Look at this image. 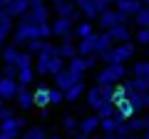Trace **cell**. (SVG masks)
<instances>
[{
    "mask_svg": "<svg viewBox=\"0 0 149 139\" xmlns=\"http://www.w3.org/2000/svg\"><path fill=\"white\" fill-rule=\"evenodd\" d=\"M65 65H67V60L60 57L57 45H50V40H47V45L35 55V72H37V75H45V77L52 75L55 77Z\"/></svg>",
    "mask_w": 149,
    "mask_h": 139,
    "instance_id": "cell-1",
    "label": "cell"
},
{
    "mask_svg": "<svg viewBox=\"0 0 149 139\" xmlns=\"http://www.w3.org/2000/svg\"><path fill=\"white\" fill-rule=\"evenodd\" d=\"M124 77H127V65H102L100 72H97V85L114 87Z\"/></svg>",
    "mask_w": 149,
    "mask_h": 139,
    "instance_id": "cell-2",
    "label": "cell"
},
{
    "mask_svg": "<svg viewBox=\"0 0 149 139\" xmlns=\"http://www.w3.org/2000/svg\"><path fill=\"white\" fill-rule=\"evenodd\" d=\"M114 87H104V85H92L87 87V107L90 109H100L104 102H114Z\"/></svg>",
    "mask_w": 149,
    "mask_h": 139,
    "instance_id": "cell-3",
    "label": "cell"
},
{
    "mask_svg": "<svg viewBox=\"0 0 149 139\" xmlns=\"http://www.w3.org/2000/svg\"><path fill=\"white\" fill-rule=\"evenodd\" d=\"M27 127V117H13L0 122V139H17L22 137V129Z\"/></svg>",
    "mask_w": 149,
    "mask_h": 139,
    "instance_id": "cell-4",
    "label": "cell"
},
{
    "mask_svg": "<svg viewBox=\"0 0 149 139\" xmlns=\"http://www.w3.org/2000/svg\"><path fill=\"white\" fill-rule=\"evenodd\" d=\"M55 13H57V17H67V20H72L74 25L85 20L80 5H74L72 0H60V3H55Z\"/></svg>",
    "mask_w": 149,
    "mask_h": 139,
    "instance_id": "cell-5",
    "label": "cell"
},
{
    "mask_svg": "<svg viewBox=\"0 0 149 139\" xmlns=\"http://www.w3.org/2000/svg\"><path fill=\"white\" fill-rule=\"evenodd\" d=\"M82 80H85V75L74 72L72 67H67V65H65L57 75H55V87H60V90H67V87L77 85V82H82Z\"/></svg>",
    "mask_w": 149,
    "mask_h": 139,
    "instance_id": "cell-6",
    "label": "cell"
},
{
    "mask_svg": "<svg viewBox=\"0 0 149 139\" xmlns=\"http://www.w3.org/2000/svg\"><path fill=\"white\" fill-rule=\"evenodd\" d=\"M119 22H127V20H124V15L117 10V8H107V10H102L100 17H97L100 30H112V27L119 25Z\"/></svg>",
    "mask_w": 149,
    "mask_h": 139,
    "instance_id": "cell-7",
    "label": "cell"
},
{
    "mask_svg": "<svg viewBox=\"0 0 149 139\" xmlns=\"http://www.w3.org/2000/svg\"><path fill=\"white\" fill-rule=\"evenodd\" d=\"M22 22H30V25H45V22H50V8H47V3L32 5L30 10H27V15L22 17Z\"/></svg>",
    "mask_w": 149,
    "mask_h": 139,
    "instance_id": "cell-8",
    "label": "cell"
},
{
    "mask_svg": "<svg viewBox=\"0 0 149 139\" xmlns=\"http://www.w3.org/2000/svg\"><path fill=\"white\" fill-rule=\"evenodd\" d=\"M17 92H20V82L17 80H13V77H3L0 80V99L3 102L17 99Z\"/></svg>",
    "mask_w": 149,
    "mask_h": 139,
    "instance_id": "cell-9",
    "label": "cell"
},
{
    "mask_svg": "<svg viewBox=\"0 0 149 139\" xmlns=\"http://www.w3.org/2000/svg\"><path fill=\"white\" fill-rule=\"evenodd\" d=\"M30 8H32L30 0H5V8H3V10H5L10 17H20V20H22Z\"/></svg>",
    "mask_w": 149,
    "mask_h": 139,
    "instance_id": "cell-10",
    "label": "cell"
},
{
    "mask_svg": "<svg viewBox=\"0 0 149 139\" xmlns=\"http://www.w3.org/2000/svg\"><path fill=\"white\" fill-rule=\"evenodd\" d=\"M74 40H77V35H74V32H70L67 38H62V42L57 45V52H60V57H65L70 62V60L72 57H77V45H74Z\"/></svg>",
    "mask_w": 149,
    "mask_h": 139,
    "instance_id": "cell-11",
    "label": "cell"
},
{
    "mask_svg": "<svg viewBox=\"0 0 149 139\" xmlns=\"http://www.w3.org/2000/svg\"><path fill=\"white\" fill-rule=\"evenodd\" d=\"M127 99L132 102V107L137 114L149 109V92H137V90H127Z\"/></svg>",
    "mask_w": 149,
    "mask_h": 139,
    "instance_id": "cell-12",
    "label": "cell"
},
{
    "mask_svg": "<svg viewBox=\"0 0 149 139\" xmlns=\"http://www.w3.org/2000/svg\"><path fill=\"white\" fill-rule=\"evenodd\" d=\"M17 109H20V112H30L32 107H37L35 104V90H30V87H20V92H17Z\"/></svg>",
    "mask_w": 149,
    "mask_h": 139,
    "instance_id": "cell-13",
    "label": "cell"
},
{
    "mask_svg": "<svg viewBox=\"0 0 149 139\" xmlns=\"http://www.w3.org/2000/svg\"><path fill=\"white\" fill-rule=\"evenodd\" d=\"M13 30H15L13 17L8 15L5 10H0V47H5V42H8V38L13 35Z\"/></svg>",
    "mask_w": 149,
    "mask_h": 139,
    "instance_id": "cell-14",
    "label": "cell"
},
{
    "mask_svg": "<svg viewBox=\"0 0 149 139\" xmlns=\"http://www.w3.org/2000/svg\"><path fill=\"white\" fill-rule=\"evenodd\" d=\"M50 25H52V35H57V38H67L70 32H74V22L67 17H55Z\"/></svg>",
    "mask_w": 149,
    "mask_h": 139,
    "instance_id": "cell-15",
    "label": "cell"
},
{
    "mask_svg": "<svg viewBox=\"0 0 149 139\" xmlns=\"http://www.w3.org/2000/svg\"><path fill=\"white\" fill-rule=\"evenodd\" d=\"M112 35V40H114V42H132V30H129V25L127 22H119V25H114L112 27V30H107Z\"/></svg>",
    "mask_w": 149,
    "mask_h": 139,
    "instance_id": "cell-16",
    "label": "cell"
},
{
    "mask_svg": "<svg viewBox=\"0 0 149 139\" xmlns=\"http://www.w3.org/2000/svg\"><path fill=\"white\" fill-rule=\"evenodd\" d=\"M100 124H102V119L97 117V112H95V114H87L85 119H80V134H87V137H92V134L100 129Z\"/></svg>",
    "mask_w": 149,
    "mask_h": 139,
    "instance_id": "cell-17",
    "label": "cell"
},
{
    "mask_svg": "<svg viewBox=\"0 0 149 139\" xmlns=\"http://www.w3.org/2000/svg\"><path fill=\"white\" fill-rule=\"evenodd\" d=\"M77 52H80L82 57L97 55V32L90 35V38H85V40H77Z\"/></svg>",
    "mask_w": 149,
    "mask_h": 139,
    "instance_id": "cell-18",
    "label": "cell"
},
{
    "mask_svg": "<svg viewBox=\"0 0 149 139\" xmlns=\"http://www.w3.org/2000/svg\"><path fill=\"white\" fill-rule=\"evenodd\" d=\"M80 10H82V17H85V20H97L104 8H102L97 0H85V3L80 5Z\"/></svg>",
    "mask_w": 149,
    "mask_h": 139,
    "instance_id": "cell-19",
    "label": "cell"
},
{
    "mask_svg": "<svg viewBox=\"0 0 149 139\" xmlns=\"http://www.w3.org/2000/svg\"><path fill=\"white\" fill-rule=\"evenodd\" d=\"M85 92H87V85H85V80H82V82H77V85H72V87L65 90V102H77Z\"/></svg>",
    "mask_w": 149,
    "mask_h": 139,
    "instance_id": "cell-20",
    "label": "cell"
},
{
    "mask_svg": "<svg viewBox=\"0 0 149 139\" xmlns=\"http://www.w3.org/2000/svg\"><path fill=\"white\" fill-rule=\"evenodd\" d=\"M112 47H114V40H112L109 32H107V30L97 32V55L107 52V50H112Z\"/></svg>",
    "mask_w": 149,
    "mask_h": 139,
    "instance_id": "cell-21",
    "label": "cell"
},
{
    "mask_svg": "<svg viewBox=\"0 0 149 139\" xmlns=\"http://www.w3.org/2000/svg\"><path fill=\"white\" fill-rule=\"evenodd\" d=\"M35 104L40 109H45L50 104V87L47 85H37L35 87Z\"/></svg>",
    "mask_w": 149,
    "mask_h": 139,
    "instance_id": "cell-22",
    "label": "cell"
},
{
    "mask_svg": "<svg viewBox=\"0 0 149 139\" xmlns=\"http://www.w3.org/2000/svg\"><path fill=\"white\" fill-rule=\"evenodd\" d=\"M134 107H132V102L129 99H124V102H117V109H114V117L117 119H124V122H127L129 117H134Z\"/></svg>",
    "mask_w": 149,
    "mask_h": 139,
    "instance_id": "cell-23",
    "label": "cell"
},
{
    "mask_svg": "<svg viewBox=\"0 0 149 139\" xmlns=\"http://www.w3.org/2000/svg\"><path fill=\"white\" fill-rule=\"evenodd\" d=\"M17 57H20V47H17L15 42L3 47V62L5 65H17Z\"/></svg>",
    "mask_w": 149,
    "mask_h": 139,
    "instance_id": "cell-24",
    "label": "cell"
},
{
    "mask_svg": "<svg viewBox=\"0 0 149 139\" xmlns=\"http://www.w3.org/2000/svg\"><path fill=\"white\" fill-rule=\"evenodd\" d=\"M74 35H77V40H85L90 38V35H95V25H92V20H82L74 25Z\"/></svg>",
    "mask_w": 149,
    "mask_h": 139,
    "instance_id": "cell-25",
    "label": "cell"
},
{
    "mask_svg": "<svg viewBox=\"0 0 149 139\" xmlns=\"http://www.w3.org/2000/svg\"><path fill=\"white\" fill-rule=\"evenodd\" d=\"M20 72H17V82H20V87H30L32 80H35V67H17Z\"/></svg>",
    "mask_w": 149,
    "mask_h": 139,
    "instance_id": "cell-26",
    "label": "cell"
},
{
    "mask_svg": "<svg viewBox=\"0 0 149 139\" xmlns=\"http://www.w3.org/2000/svg\"><path fill=\"white\" fill-rule=\"evenodd\" d=\"M127 124H129V129H132V134H144V132H147V119L139 117V114L129 117V119H127Z\"/></svg>",
    "mask_w": 149,
    "mask_h": 139,
    "instance_id": "cell-27",
    "label": "cell"
},
{
    "mask_svg": "<svg viewBox=\"0 0 149 139\" xmlns=\"http://www.w3.org/2000/svg\"><path fill=\"white\" fill-rule=\"evenodd\" d=\"M124 90H137V92H149V80H142V77H132V80L124 82Z\"/></svg>",
    "mask_w": 149,
    "mask_h": 139,
    "instance_id": "cell-28",
    "label": "cell"
},
{
    "mask_svg": "<svg viewBox=\"0 0 149 139\" xmlns=\"http://www.w3.org/2000/svg\"><path fill=\"white\" fill-rule=\"evenodd\" d=\"M60 127H62L67 134H72V137H74L77 132H80V122H77V119L72 117V114H65V117H62V122H60Z\"/></svg>",
    "mask_w": 149,
    "mask_h": 139,
    "instance_id": "cell-29",
    "label": "cell"
},
{
    "mask_svg": "<svg viewBox=\"0 0 149 139\" xmlns=\"http://www.w3.org/2000/svg\"><path fill=\"white\" fill-rule=\"evenodd\" d=\"M132 75L142 77V80H149V60H137L132 65Z\"/></svg>",
    "mask_w": 149,
    "mask_h": 139,
    "instance_id": "cell-30",
    "label": "cell"
},
{
    "mask_svg": "<svg viewBox=\"0 0 149 139\" xmlns=\"http://www.w3.org/2000/svg\"><path fill=\"white\" fill-rule=\"evenodd\" d=\"M22 139H50V137H47V132H45V127L35 124V127H30L25 134H22Z\"/></svg>",
    "mask_w": 149,
    "mask_h": 139,
    "instance_id": "cell-31",
    "label": "cell"
},
{
    "mask_svg": "<svg viewBox=\"0 0 149 139\" xmlns=\"http://www.w3.org/2000/svg\"><path fill=\"white\" fill-rule=\"evenodd\" d=\"M114 109H117L114 102H104V104L97 109V117H100V119H109V117H114Z\"/></svg>",
    "mask_w": 149,
    "mask_h": 139,
    "instance_id": "cell-32",
    "label": "cell"
},
{
    "mask_svg": "<svg viewBox=\"0 0 149 139\" xmlns=\"http://www.w3.org/2000/svg\"><path fill=\"white\" fill-rule=\"evenodd\" d=\"M35 65V55L30 50H20V57H17V67H32Z\"/></svg>",
    "mask_w": 149,
    "mask_h": 139,
    "instance_id": "cell-33",
    "label": "cell"
},
{
    "mask_svg": "<svg viewBox=\"0 0 149 139\" xmlns=\"http://www.w3.org/2000/svg\"><path fill=\"white\" fill-rule=\"evenodd\" d=\"M134 38H137V45L149 47V27H139V30L134 32Z\"/></svg>",
    "mask_w": 149,
    "mask_h": 139,
    "instance_id": "cell-34",
    "label": "cell"
},
{
    "mask_svg": "<svg viewBox=\"0 0 149 139\" xmlns=\"http://www.w3.org/2000/svg\"><path fill=\"white\" fill-rule=\"evenodd\" d=\"M62 102H65V90L52 87V90H50V104H62Z\"/></svg>",
    "mask_w": 149,
    "mask_h": 139,
    "instance_id": "cell-35",
    "label": "cell"
},
{
    "mask_svg": "<svg viewBox=\"0 0 149 139\" xmlns=\"http://www.w3.org/2000/svg\"><path fill=\"white\" fill-rule=\"evenodd\" d=\"M45 45H47V40H30V42L25 45V50H30L32 55H37V52H40V50L45 47Z\"/></svg>",
    "mask_w": 149,
    "mask_h": 139,
    "instance_id": "cell-36",
    "label": "cell"
},
{
    "mask_svg": "<svg viewBox=\"0 0 149 139\" xmlns=\"http://www.w3.org/2000/svg\"><path fill=\"white\" fill-rule=\"evenodd\" d=\"M134 22H137V27H149V8H144V10L134 17Z\"/></svg>",
    "mask_w": 149,
    "mask_h": 139,
    "instance_id": "cell-37",
    "label": "cell"
},
{
    "mask_svg": "<svg viewBox=\"0 0 149 139\" xmlns=\"http://www.w3.org/2000/svg\"><path fill=\"white\" fill-rule=\"evenodd\" d=\"M13 117H17L15 109L8 107V104H3V107H0V122H5V119H13Z\"/></svg>",
    "mask_w": 149,
    "mask_h": 139,
    "instance_id": "cell-38",
    "label": "cell"
},
{
    "mask_svg": "<svg viewBox=\"0 0 149 139\" xmlns=\"http://www.w3.org/2000/svg\"><path fill=\"white\" fill-rule=\"evenodd\" d=\"M0 72H3L5 77H13V80H17V72H20V70H17V65H5Z\"/></svg>",
    "mask_w": 149,
    "mask_h": 139,
    "instance_id": "cell-39",
    "label": "cell"
},
{
    "mask_svg": "<svg viewBox=\"0 0 149 139\" xmlns=\"http://www.w3.org/2000/svg\"><path fill=\"white\" fill-rule=\"evenodd\" d=\"M112 99H114V104H117V102H124L127 99V90H124V87H114V97H112Z\"/></svg>",
    "mask_w": 149,
    "mask_h": 139,
    "instance_id": "cell-40",
    "label": "cell"
},
{
    "mask_svg": "<svg viewBox=\"0 0 149 139\" xmlns=\"http://www.w3.org/2000/svg\"><path fill=\"white\" fill-rule=\"evenodd\" d=\"M104 139H124V137H119V134H104Z\"/></svg>",
    "mask_w": 149,
    "mask_h": 139,
    "instance_id": "cell-41",
    "label": "cell"
},
{
    "mask_svg": "<svg viewBox=\"0 0 149 139\" xmlns=\"http://www.w3.org/2000/svg\"><path fill=\"white\" fill-rule=\"evenodd\" d=\"M32 5H40V3H47V0H30Z\"/></svg>",
    "mask_w": 149,
    "mask_h": 139,
    "instance_id": "cell-42",
    "label": "cell"
},
{
    "mask_svg": "<svg viewBox=\"0 0 149 139\" xmlns=\"http://www.w3.org/2000/svg\"><path fill=\"white\" fill-rule=\"evenodd\" d=\"M90 139H104V134H102V137H100V134H92Z\"/></svg>",
    "mask_w": 149,
    "mask_h": 139,
    "instance_id": "cell-43",
    "label": "cell"
},
{
    "mask_svg": "<svg viewBox=\"0 0 149 139\" xmlns=\"http://www.w3.org/2000/svg\"><path fill=\"white\" fill-rule=\"evenodd\" d=\"M72 3H74V5H82V3H85V0H72Z\"/></svg>",
    "mask_w": 149,
    "mask_h": 139,
    "instance_id": "cell-44",
    "label": "cell"
},
{
    "mask_svg": "<svg viewBox=\"0 0 149 139\" xmlns=\"http://www.w3.org/2000/svg\"><path fill=\"white\" fill-rule=\"evenodd\" d=\"M142 139H149V132H144V134H142Z\"/></svg>",
    "mask_w": 149,
    "mask_h": 139,
    "instance_id": "cell-45",
    "label": "cell"
},
{
    "mask_svg": "<svg viewBox=\"0 0 149 139\" xmlns=\"http://www.w3.org/2000/svg\"><path fill=\"white\" fill-rule=\"evenodd\" d=\"M144 119H147V132H149V114H147V117H144Z\"/></svg>",
    "mask_w": 149,
    "mask_h": 139,
    "instance_id": "cell-46",
    "label": "cell"
},
{
    "mask_svg": "<svg viewBox=\"0 0 149 139\" xmlns=\"http://www.w3.org/2000/svg\"><path fill=\"white\" fill-rule=\"evenodd\" d=\"M3 8H5V0H0V10H3Z\"/></svg>",
    "mask_w": 149,
    "mask_h": 139,
    "instance_id": "cell-47",
    "label": "cell"
},
{
    "mask_svg": "<svg viewBox=\"0 0 149 139\" xmlns=\"http://www.w3.org/2000/svg\"><path fill=\"white\" fill-rule=\"evenodd\" d=\"M50 139H62V137H60V134H55V137H50Z\"/></svg>",
    "mask_w": 149,
    "mask_h": 139,
    "instance_id": "cell-48",
    "label": "cell"
},
{
    "mask_svg": "<svg viewBox=\"0 0 149 139\" xmlns=\"http://www.w3.org/2000/svg\"><path fill=\"white\" fill-rule=\"evenodd\" d=\"M142 3H144V5H149V0H142Z\"/></svg>",
    "mask_w": 149,
    "mask_h": 139,
    "instance_id": "cell-49",
    "label": "cell"
},
{
    "mask_svg": "<svg viewBox=\"0 0 149 139\" xmlns=\"http://www.w3.org/2000/svg\"><path fill=\"white\" fill-rule=\"evenodd\" d=\"M0 60H3V47H0Z\"/></svg>",
    "mask_w": 149,
    "mask_h": 139,
    "instance_id": "cell-50",
    "label": "cell"
},
{
    "mask_svg": "<svg viewBox=\"0 0 149 139\" xmlns=\"http://www.w3.org/2000/svg\"><path fill=\"white\" fill-rule=\"evenodd\" d=\"M50 3H52V5H55V3H60V0H50Z\"/></svg>",
    "mask_w": 149,
    "mask_h": 139,
    "instance_id": "cell-51",
    "label": "cell"
},
{
    "mask_svg": "<svg viewBox=\"0 0 149 139\" xmlns=\"http://www.w3.org/2000/svg\"><path fill=\"white\" fill-rule=\"evenodd\" d=\"M147 60H149V47H147Z\"/></svg>",
    "mask_w": 149,
    "mask_h": 139,
    "instance_id": "cell-52",
    "label": "cell"
},
{
    "mask_svg": "<svg viewBox=\"0 0 149 139\" xmlns=\"http://www.w3.org/2000/svg\"><path fill=\"white\" fill-rule=\"evenodd\" d=\"M0 107H3V99H0Z\"/></svg>",
    "mask_w": 149,
    "mask_h": 139,
    "instance_id": "cell-53",
    "label": "cell"
}]
</instances>
